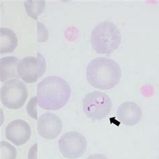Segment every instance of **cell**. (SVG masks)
Segmentation results:
<instances>
[{
  "label": "cell",
  "mask_w": 159,
  "mask_h": 159,
  "mask_svg": "<svg viewBox=\"0 0 159 159\" xmlns=\"http://www.w3.org/2000/svg\"><path fill=\"white\" fill-rule=\"evenodd\" d=\"M70 95L69 84L61 77L48 76L37 85L38 104L45 110H60L68 103Z\"/></svg>",
  "instance_id": "1"
},
{
  "label": "cell",
  "mask_w": 159,
  "mask_h": 159,
  "mask_svg": "<svg viewBox=\"0 0 159 159\" xmlns=\"http://www.w3.org/2000/svg\"><path fill=\"white\" fill-rule=\"evenodd\" d=\"M122 70L118 62L111 58L98 57L87 65L86 77L92 87L102 90H110L119 83Z\"/></svg>",
  "instance_id": "2"
},
{
  "label": "cell",
  "mask_w": 159,
  "mask_h": 159,
  "mask_svg": "<svg viewBox=\"0 0 159 159\" xmlns=\"http://www.w3.org/2000/svg\"><path fill=\"white\" fill-rule=\"evenodd\" d=\"M122 34L116 25L110 22L98 24L91 32V44L95 52L101 54H110L118 48Z\"/></svg>",
  "instance_id": "3"
},
{
  "label": "cell",
  "mask_w": 159,
  "mask_h": 159,
  "mask_svg": "<svg viewBox=\"0 0 159 159\" xmlns=\"http://www.w3.org/2000/svg\"><path fill=\"white\" fill-rule=\"evenodd\" d=\"M112 102L103 92L95 91L87 93L83 100V111L93 120L100 121L110 114Z\"/></svg>",
  "instance_id": "4"
},
{
  "label": "cell",
  "mask_w": 159,
  "mask_h": 159,
  "mask_svg": "<svg viewBox=\"0 0 159 159\" xmlns=\"http://www.w3.org/2000/svg\"><path fill=\"white\" fill-rule=\"evenodd\" d=\"M28 97V91L24 83L17 79L4 83L1 88V101L4 107L10 110L22 108Z\"/></svg>",
  "instance_id": "5"
},
{
  "label": "cell",
  "mask_w": 159,
  "mask_h": 159,
  "mask_svg": "<svg viewBox=\"0 0 159 159\" xmlns=\"http://www.w3.org/2000/svg\"><path fill=\"white\" fill-rule=\"evenodd\" d=\"M47 70V62L40 52L37 57H26L20 60L17 68L18 77L26 83H34L43 77Z\"/></svg>",
  "instance_id": "6"
},
{
  "label": "cell",
  "mask_w": 159,
  "mask_h": 159,
  "mask_svg": "<svg viewBox=\"0 0 159 159\" xmlns=\"http://www.w3.org/2000/svg\"><path fill=\"white\" fill-rule=\"evenodd\" d=\"M58 149L64 157L76 159L85 154L87 148V141L85 136L76 131L65 133L58 142Z\"/></svg>",
  "instance_id": "7"
},
{
  "label": "cell",
  "mask_w": 159,
  "mask_h": 159,
  "mask_svg": "<svg viewBox=\"0 0 159 159\" xmlns=\"http://www.w3.org/2000/svg\"><path fill=\"white\" fill-rule=\"evenodd\" d=\"M62 128V120L53 113H44L38 119L37 130L43 139L47 140L56 139L61 133Z\"/></svg>",
  "instance_id": "8"
},
{
  "label": "cell",
  "mask_w": 159,
  "mask_h": 159,
  "mask_svg": "<svg viewBox=\"0 0 159 159\" xmlns=\"http://www.w3.org/2000/svg\"><path fill=\"white\" fill-rule=\"evenodd\" d=\"M6 139L16 146H22L30 140L31 128L26 121L15 120L7 125L5 129Z\"/></svg>",
  "instance_id": "9"
},
{
  "label": "cell",
  "mask_w": 159,
  "mask_h": 159,
  "mask_svg": "<svg viewBox=\"0 0 159 159\" xmlns=\"http://www.w3.org/2000/svg\"><path fill=\"white\" fill-rule=\"evenodd\" d=\"M117 117L124 125L134 126L139 124L142 118L141 107L134 102H125L119 106Z\"/></svg>",
  "instance_id": "10"
},
{
  "label": "cell",
  "mask_w": 159,
  "mask_h": 159,
  "mask_svg": "<svg viewBox=\"0 0 159 159\" xmlns=\"http://www.w3.org/2000/svg\"><path fill=\"white\" fill-rule=\"evenodd\" d=\"M19 59L14 56L6 57L0 59V80L1 82H6L7 80L18 77L17 68Z\"/></svg>",
  "instance_id": "11"
},
{
  "label": "cell",
  "mask_w": 159,
  "mask_h": 159,
  "mask_svg": "<svg viewBox=\"0 0 159 159\" xmlns=\"http://www.w3.org/2000/svg\"><path fill=\"white\" fill-rule=\"evenodd\" d=\"M18 46L16 33L7 28H0V54L14 52Z\"/></svg>",
  "instance_id": "12"
},
{
  "label": "cell",
  "mask_w": 159,
  "mask_h": 159,
  "mask_svg": "<svg viewBox=\"0 0 159 159\" xmlns=\"http://www.w3.org/2000/svg\"><path fill=\"white\" fill-rule=\"evenodd\" d=\"M24 7L29 17L35 20L38 16L43 13L46 7L44 0H27L24 2Z\"/></svg>",
  "instance_id": "13"
},
{
  "label": "cell",
  "mask_w": 159,
  "mask_h": 159,
  "mask_svg": "<svg viewBox=\"0 0 159 159\" xmlns=\"http://www.w3.org/2000/svg\"><path fill=\"white\" fill-rule=\"evenodd\" d=\"M17 150L6 141L0 142V159H16Z\"/></svg>",
  "instance_id": "14"
},
{
  "label": "cell",
  "mask_w": 159,
  "mask_h": 159,
  "mask_svg": "<svg viewBox=\"0 0 159 159\" xmlns=\"http://www.w3.org/2000/svg\"><path fill=\"white\" fill-rule=\"evenodd\" d=\"M37 97H33L29 101L26 106V110L28 115L34 120H37Z\"/></svg>",
  "instance_id": "15"
},
{
  "label": "cell",
  "mask_w": 159,
  "mask_h": 159,
  "mask_svg": "<svg viewBox=\"0 0 159 159\" xmlns=\"http://www.w3.org/2000/svg\"><path fill=\"white\" fill-rule=\"evenodd\" d=\"M37 28H38V41L39 43H43L46 42L48 39V31L47 27L44 25L38 22H37Z\"/></svg>",
  "instance_id": "16"
},
{
  "label": "cell",
  "mask_w": 159,
  "mask_h": 159,
  "mask_svg": "<svg viewBox=\"0 0 159 159\" xmlns=\"http://www.w3.org/2000/svg\"><path fill=\"white\" fill-rule=\"evenodd\" d=\"M36 152H37V143L33 145L31 148L29 150L28 152V159H36Z\"/></svg>",
  "instance_id": "17"
},
{
  "label": "cell",
  "mask_w": 159,
  "mask_h": 159,
  "mask_svg": "<svg viewBox=\"0 0 159 159\" xmlns=\"http://www.w3.org/2000/svg\"><path fill=\"white\" fill-rule=\"evenodd\" d=\"M86 159H109L106 155L102 154H91Z\"/></svg>",
  "instance_id": "18"
}]
</instances>
